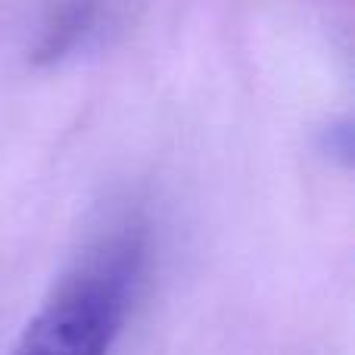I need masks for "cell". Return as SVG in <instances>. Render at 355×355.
Returning a JSON list of instances; mask_svg holds the SVG:
<instances>
[{
  "instance_id": "1",
  "label": "cell",
  "mask_w": 355,
  "mask_h": 355,
  "mask_svg": "<svg viewBox=\"0 0 355 355\" xmlns=\"http://www.w3.org/2000/svg\"><path fill=\"white\" fill-rule=\"evenodd\" d=\"M150 231L137 215L116 218L56 277L10 355H112L141 296Z\"/></svg>"
}]
</instances>
